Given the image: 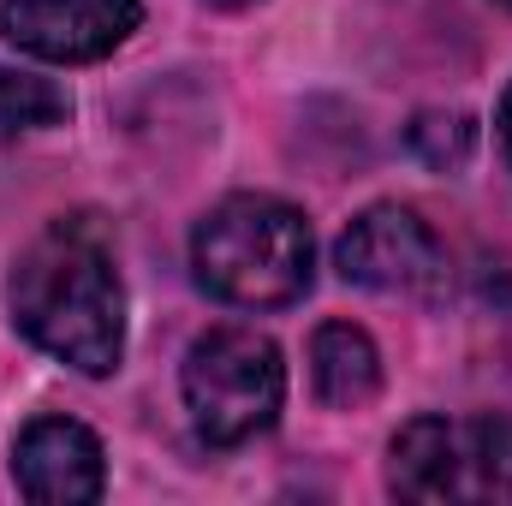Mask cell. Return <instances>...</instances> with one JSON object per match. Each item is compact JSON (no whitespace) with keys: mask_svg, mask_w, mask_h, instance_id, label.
<instances>
[{"mask_svg":"<svg viewBox=\"0 0 512 506\" xmlns=\"http://www.w3.org/2000/svg\"><path fill=\"white\" fill-rule=\"evenodd\" d=\"M209 6H221V12H239V6H256V0H209Z\"/></svg>","mask_w":512,"mask_h":506,"instance_id":"12","label":"cell"},{"mask_svg":"<svg viewBox=\"0 0 512 506\" xmlns=\"http://www.w3.org/2000/svg\"><path fill=\"white\" fill-rule=\"evenodd\" d=\"M12 328L78 376H114L126 358V286L108 233L90 215L54 221L30 239L6 280Z\"/></svg>","mask_w":512,"mask_h":506,"instance_id":"1","label":"cell"},{"mask_svg":"<svg viewBox=\"0 0 512 506\" xmlns=\"http://www.w3.org/2000/svg\"><path fill=\"white\" fill-rule=\"evenodd\" d=\"M334 268L364 286V292H387V298H441L447 292V245L435 239V227L405 209V203H376L364 209L340 245H334Z\"/></svg>","mask_w":512,"mask_h":506,"instance_id":"5","label":"cell"},{"mask_svg":"<svg viewBox=\"0 0 512 506\" xmlns=\"http://www.w3.org/2000/svg\"><path fill=\"white\" fill-rule=\"evenodd\" d=\"M179 393L203 447H245L262 429H274L286 405L280 346L256 328H209L185 352Z\"/></svg>","mask_w":512,"mask_h":506,"instance_id":"4","label":"cell"},{"mask_svg":"<svg viewBox=\"0 0 512 506\" xmlns=\"http://www.w3.org/2000/svg\"><path fill=\"white\" fill-rule=\"evenodd\" d=\"M197 286L239 310H280L298 304L316 280V239L310 221L262 191H239L215 203L191 233Z\"/></svg>","mask_w":512,"mask_h":506,"instance_id":"2","label":"cell"},{"mask_svg":"<svg viewBox=\"0 0 512 506\" xmlns=\"http://www.w3.org/2000/svg\"><path fill=\"white\" fill-rule=\"evenodd\" d=\"M495 126H501V149H507V161H512V90L501 96V120Z\"/></svg>","mask_w":512,"mask_h":506,"instance_id":"11","label":"cell"},{"mask_svg":"<svg viewBox=\"0 0 512 506\" xmlns=\"http://www.w3.org/2000/svg\"><path fill=\"white\" fill-rule=\"evenodd\" d=\"M501 6H507V12H512V0H501Z\"/></svg>","mask_w":512,"mask_h":506,"instance_id":"13","label":"cell"},{"mask_svg":"<svg viewBox=\"0 0 512 506\" xmlns=\"http://www.w3.org/2000/svg\"><path fill=\"white\" fill-rule=\"evenodd\" d=\"M12 477L18 495L36 506H90L108 489V459L96 429L78 417H36L12 441Z\"/></svg>","mask_w":512,"mask_h":506,"instance_id":"7","label":"cell"},{"mask_svg":"<svg viewBox=\"0 0 512 506\" xmlns=\"http://www.w3.org/2000/svg\"><path fill=\"white\" fill-rule=\"evenodd\" d=\"M405 137H411V149L429 167H459L471 155V143H477V126L465 114H417V126L405 131Z\"/></svg>","mask_w":512,"mask_h":506,"instance_id":"10","label":"cell"},{"mask_svg":"<svg viewBox=\"0 0 512 506\" xmlns=\"http://www.w3.org/2000/svg\"><path fill=\"white\" fill-rule=\"evenodd\" d=\"M387 489L417 506L512 501V417H411L387 447Z\"/></svg>","mask_w":512,"mask_h":506,"instance_id":"3","label":"cell"},{"mask_svg":"<svg viewBox=\"0 0 512 506\" xmlns=\"http://www.w3.org/2000/svg\"><path fill=\"white\" fill-rule=\"evenodd\" d=\"M72 120V96L54 78L36 72H6L0 66V137H24V131H48Z\"/></svg>","mask_w":512,"mask_h":506,"instance_id":"9","label":"cell"},{"mask_svg":"<svg viewBox=\"0 0 512 506\" xmlns=\"http://www.w3.org/2000/svg\"><path fill=\"white\" fill-rule=\"evenodd\" d=\"M143 24L137 0H0V36L54 66H96Z\"/></svg>","mask_w":512,"mask_h":506,"instance_id":"6","label":"cell"},{"mask_svg":"<svg viewBox=\"0 0 512 506\" xmlns=\"http://www.w3.org/2000/svg\"><path fill=\"white\" fill-rule=\"evenodd\" d=\"M310 381L316 399L334 411H358L382 393V352L358 322H322L310 340Z\"/></svg>","mask_w":512,"mask_h":506,"instance_id":"8","label":"cell"}]
</instances>
